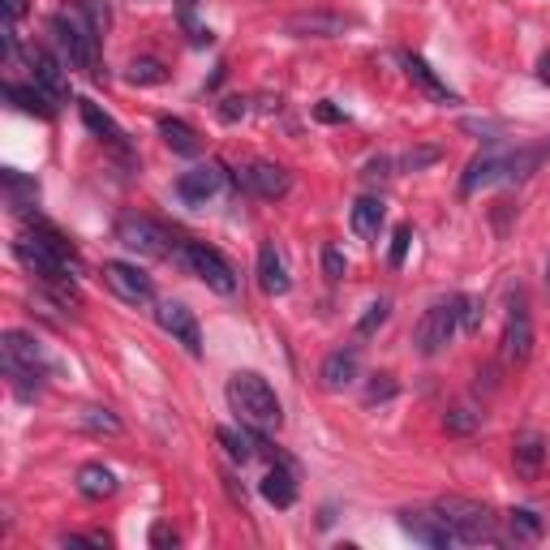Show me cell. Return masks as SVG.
<instances>
[{
  "mask_svg": "<svg viewBox=\"0 0 550 550\" xmlns=\"http://www.w3.org/2000/svg\"><path fill=\"white\" fill-rule=\"evenodd\" d=\"M408 245H413V228H408V224H400V228H396V237H391V250H387V267H391V271H400V267H405Z\"/></svg>",
  "mask_w": 550,
  "mask_h": 550,
  "instance_id": "8d00e7d4",
  "label": "cell"
},
{
  "mask_svg": "<svg viewBox=\"0 0 550 550\" xmlns=\"http://www.w3.org/2000/svg\"><path fill=\"white\" fill-rule=\"evenodd\" d=\"M0 4H4V18H9V22H18L26 9H30V0H0Z\"/></svg>",
  "mask_w": 550,
  "mask_h": 550,
  "instance_id": "bcb514c9",
  "label": "cell"
},
{
  "mask_svg": "<svg viewBox=\"0 0 550 550\" xmlns=\"http://www.w3.org/2000/svg\"><path fill=\"white\" fill-rule=\"evenodd\" d=\"M344 271H349L344 254H340L335 245H327V250H323V275H327L332 284H340V280H344Z\"/></svg>",
  "mask_w": 550,
  "mask_h": 550,
  "instance_id": "ab89813d",
  "label": "cell"
},
{
  "mask_svg": "<svg viewBox=\"0 0 550 550\" xmlns=\"http://www.w3.org/2000/svg\"><path fill=\"white\" fill-rule=\"evenodd\" d=\"M546 456H550V443L538 431L516 434V443H512V464H516V478L538 481V478H542V469H546Z\"/></svg>",
  "mask_w": 550,
  "mask_h": 550,
  "instance_id": "e0dca14e",
  "label": "cell"
},
{
  "mask_svg": "<svg viewBox=\"0 0 550 550\" xmlns=\"http://www.w3.org/2000/svg\"><path fill=\"white\" fill-rule=\"evenodd\" d=\"M284 30L297 39H340L344 30H353V18L332 13V9H306V13H292Z\"/></svg>",
  "mask_w": 550,
  "mask_h": 550,
  "instance_id": "8fae6325",
  "label": "cell"
},
{
  "mask_svg": "<svg viewBox=\"0 0 550 550\" xmlns=\"http://www.w3.org/2000/svg\"><path fill=\"white\" fill-rule=\"evenodd\" d=\"M172 259L185 267L190 275H198L211 292H219V297H233V292H237V271H233V263H228L219 250H211V245H202V241H185V245H176Z\"/></svg>",
  "mask_w": 550,
  "mask_h": 550,
  "instance_id": "5b68a950",
  "label": "cell"
},
{
  "mask_svg": "<svg viewBox=\"0 0 550 550\" xmlns=\"http://www.w3.org/2000/svg\"><path fill=\"white\" fill-rule=\"evenodd\" d=\"M314 117L323 120V125H344V112L335 108L332 99H323V103H314Z\"/></svg>",
  "mask_w": 550,
  "mask_h": 550,
  "instance_id": "f6af8a7d",
  "label": "cell"
},
{
  "mask_svg": "<svg viewBox=\"0 0 550 550\" xmlns=\"http://www.w3.org/2000/svg\"><path fill=\"white\" fill-rule=\"evenodd\" d=\"M219 190H224V168L219 164H198L190 172H181V181H176V198L190 202V207H202Z\"/></svg>",
  "mask_w": 550,
  "mask_h": 550,
  "instance_id": "5bb4252c",
  "label": "cell"
},
{
  "mask_svg": "<svg viewBox=\"0 0 550 550\" xmlns=\"http://www.w3.org/2000/svg\"><path fill=\"white\" fill-rule=\"evenodd\" d=\"M82 426L95 431V434H120V417L112 413V408L91 405V408H82Z\"/></svg>",
  "mask_w": 550,
  "mask_h": 550,
  "instance_id": "d6a6232c",
  "label": "cell"
},
{
  "mask_svg": "<svg viewBox=\"0 0 550 550\" xmlns=\"http://www.w3.org/2000/svg\"><path fill=\"white\" fill-rule=\"evenodd\" d=\"M228 405L233 413L241 417V426L245 431H280L284 426V408H280V396H275V387L267 383L259 370H237L233 379H228Z\"/></svg>",
  "mask_w": 550,
  "mask_h": 550,
  "instance_id": "6da1fadb",
  "label": "cell"
},
{
  "mask_svg": "<svg viewBox=\"0 0 550 550\" xmlns=\"http://www.w3.org/2000/svg\"><path fill=\"white\" fill-rule=\"evenodd\" d=\"M357 374H361V349H357V344L332 349V353L323 357V365H318V379H323V387H327V391H344V387L353 383Z\"/></svg>",
  "mask_w": 550,
  "mask_h": 550,
  "instance_id": "9a60e30c",
  "label": "cell"
},
{
  "mask_svg": "<svg viewBox=\"0 0 550 550\" xmlns=\"http://www.w3.org/2000/svg\"><path fill=\"white\" fill-rule=\"evenodd\" d=\"M499 357L503 365H525L533 357V318H529L525 301H516L512 314H507V327H503L499 340Z\"/></svg>",
  "mask_w": 550,
  "mask_h": 550,
  "instance_id": "9c48e42d",
  "label": "cell"
},
{
  "mask_svg": "<svg viewBox=\"0 0 550 550\" xmlns=\"http://www.w3.org/2000/svg\"><path fill=\"white\" fill-rule=\"evenodd\" d=\"M103 284L112 288L120 301H129V306H146V301H155V284H151V275L138 271L134 263H103Z\"/></svg>",
  "mask_w": 550,
  "mask_h": 550,
  "instance_id": "30bf717a",
  "label": "cell"
},
{
  "mask_svg": "<svg viewBox=\"0 0 550 550\" xmlns=\"http://www.w3.org/2000/svg\"><path fill=\"white\" fill-rule=\"evenodd\" d=\"M259 288H263L267 297H284L288 288H292L288 263H284V254H280L275 241H263V250H259Z\"/></svg>",
  "mask_w": 550,
  "mask_h": 550,
  "instance_id": "ac0fdd59",
  "label": "cell"
},
{
  "mask_svg": "<svg viewBox=\"0 0 550 550\" xmlns=\"http://www.w3.org/2000/svg\"><path fill=\"white\" fill-rule=\"evenodd\" d=\"M387 314H391V306H387L383 297H379V301H370V306H365V314L357 318V335H374L387 323Z\"/></svg>",
  "mask_w": 550,
  "mask_h": 550,
  "instance_id": "d590c367",
  "label": "cell"
},
{
  "mask_svg": "<svg viewBox=\"0 0 550 550\" xmlns=\"http://www.w3.org/2000/svg\"><path fill=\"white\" fill-rule=\"evenodd\" d=\"M0 361H4V374L13 379V387H22V396H30V391H26L30 379L52 374L48 349H44L35 335H26V332H4L0 335Z\"/></svg>",
  "mask_w": 550,
  "mask_h": 550,
  "instance_id": "277c9868",
  "label": "cell"
},
{
  "mask_svg": "<svg viewBox=\"0 0 550 550\" xmlns=\"http://www.w3.org/2000/svg\"><path fill=\"white\" fill-rule=\"evenodd\" d=\"M365 176H370V181H383V176H387V160H370V164H365Z\"/></svg>",
  "mask_w": 550,
  "mask_h": 550,
  "instance_id": "7dc6e473",
  "label": "cell"
},
{
  "mask_svg": "<svg viewBox=\"0 0 550 550\" xmlns=\"http://www.w3.org/2000/svg\"><path fill=\"white\" fill-rule=\"evenodd\" d=\"M546 155H550V143L512 151V155L503 160V181H525V176H533V172L542 168V160H546Z\"/></svg>",
  "mask_w": 550,
  "mask_h": 550,
  "instance_id": "484cf974",
  "label": "cell"
},
{
  "mask_svg": "<svg viewBox=\"0 0 550 550\" xmlns=\"http://www.w3.org/2000/svg\"><path fill=\"white\" fill-rule=\"evenodd\" d=\"M78 112H82V120H86V129L95 134V138H103L108 146H117V151H125V134H120V125L99 103H91V99H78Z\"/></svg>",
  "mask_w": 550,
  "mask_h": 550,
  "instance_id": "cb8c5ba5",
  "label": "cell"
},
{
  "mask_svg": "<svg viewBox=\"0 0 550 550\" xmlns=\"http://www.w3.org/2000/svg\"><path fill=\"white\" fill-rule=\"evenodd\" d=\"M78 9H82V13L99 26V30L108 26V4H103V0H78Z\"/></svg>",
  "mask_w": 550,
  "mask_h": 550,
  "instance_id": "7bdbcfd3",
  "label": "cell"
},
{
  "mask_svg": "<svg viewBox=\"0 0 550 550\" xmlns=\"http://www.w3.org/2000/svg\"><path fill=\"white\" fill-rule=\"evenodd\" d=\"M216 439H219V447L228 452V460H237V464H245V460H254V456H259V443H254V434H245V431L219 426Z\"/></svg>",
  "mask_w": 550,
  "mask_h": 550,
  "instance_id": "f1b7e54d",
  "label": "cell"
},
{
  "mask_svg": "<svg viewBox=\"0 0 550 550\" xmlns=\"http://www.w3.org/2000/svg\"><path fill=\"white\" fill-rule=\"evenodd\" d=\"M434 512L447 521V529L456 533V546H478V542H495L499 538V525L490 516V507H481L473 499H460V495H447V499L434 503Z\"/></svg>",
  "mask_w": 550,
  "mask_h": 550,
  "instance_id": "3957f363",
  "label": "cell"
},
{
  "mask_svg": "<svg viewBox=\"0 0 550 550\" xmlns=\"http://www.w3.org/2000/svg\"><path fill=\"white\" fill-rule=\"evenodd\" d=\"M507 538L512 542H538L542 538V516L529 507H512L507 512Z\"/></svg>",
  "mask_w": 550,
  "mask_h": 550,
  "instance_id": "f546056e",
  "label": "cell"
},
{
  "mask_svg": "<svg viewBox=\"0 0 550 550\" xmlns=\"http://www.w3.org/2000/svg\"><path fill=\"white\" fill-rule=\"evenodd\" d=\"M117 241L125 250H134V254H143V259H172L176 254V241L168 237L164 224H155V219L146 216H120L117 219Z\"/></svg>",
  "mask_w": 550,
  "mask_h": 550,
  "instance_id": "52a82bcc",
  "label": "cell"
},
{
  "mask_svg": "<svg viewBox=\"0 0 550 550\" xmlns=\"http://www.w3.org/2000/svg\"><path fill=\"white\" fill-rule=\"evenodd\" d=\"M538 78L550 86V52H542V56H538Z\"/></svg>",
  "mask_w": 550,
  "mask_h": 550,
  "instance_id": "c3c4849f",
  "label": "cell"
},
{
  "mask_svg": "<svg viewBox=\"0 0 550 550\" xmlns=\"http://www.w3.org/2000/svg\"><path fill=\"white\" fill-rule=\"evenodd\" d=\"M259 490H263V499L271 503V507H292L297 503V481H292V469L288 464H271L263 473V481H259Z\"/></svg>",
  "mask_w": 550,
  "mask_h": 550,
  "instance_id": "44dd1931",
  "label": "cell"
},
{
  "mask_svg": "<svg viewBox=\"0 0 550 550\" xmlns=\"http://www.w3.org/2000/svg\"><path fill=\"white\" fill-rule=\"evenodd\" d=\"M396 391H400V383H396L391 374H374V379H370V387H365V400H370V405H379V400H391Z\"/></svg>",
  "mask_w": 550,
  "mask_h": 550,
  "instance_id": "f35d334b",
  "label": "cell"
},
{
  "mask_svg": "<svg viewBox=\"0 0 550 550\" xmlns=\"http://www.w3.org/2000/svg\"><path fill=\"white\" fill-rule=\"evenodd\" d=\"M4 99L18 108V112H26V117H52L56 112V103H52L35 82L30 86H18V82H4Z\"/></svg>",
  "mask_w": 550,
  "mask_h": 550,
  "instance_id": "d4e9b609",
  "label": "cell"
},
{
  "mask_svg": "<svg viewBox=\"0 0 550 550\" xmlns=\"http://www.w3.org/2000/svg\"><path fill=\"white\" fill-rule=\"evenodd\" d=\"M0 181H4V193H9V207H18V211H22L26 202H35V198H39V185H35L30 176H22L18 168H4V172H0Z\"/></svg>",
  "mask_w": 550,
  "mask_h": 550,
  "instance_id": "4dcf8cb0",
  "label": "cell"
},
{
  "mask_svg": "<svg viewBox=\"0 0 550 550\" xmlns=\"http://www.w3.org/2000/svg\"><path fill=\"white\" fill-rule=\"evenodd\" d=\"M237 181L245 185L250 193H259L267 202H275V198H284L292 190V172L284 164H271V160H259V164H250L245 172H237Z\"/></svg>",
  "mask_w": 550,
  "mask_h": 550,
  "instance_id": "7c38bea8",
  "label": "cell"
},
{
  "mask_svg": "<svg viewBox=\"0 0 550 550\" xmlns=\"http://www.w3.org/2000/svg\"><path fill=\"white\" fill-rule=\"evenodd\" d=\"M503 151H481V155H473L469 160V168H464V176H460V193L469 198V193L486 190V185H495V181H503Z\"/></svg>",
  "mask_w": 550,
  "mask_h": 550,
  "instance_id": "d6986e66",
  "label": "cell"
},
{
  "mask_svg": "<svg viewBox=\"0 0 550 550\" xmlns=\"http://www.w3.org/2000/svg\"><path fill=\"white\" fill-rule=\"evenodd\" d=\"M456 310H460V332L464 335H478L481 332V301L478 297H469V292H460V297H456Z\"/></svg>",
  "mask_w": 550,
  "mask_h": 550,
  "instance_id": "836d02e7",
  "label": "cell"
},
{
  "mask_svg": "<svg viewBox=\"0 0 550 550\" xmlns=\"http://www.w3.org/2000/svg\"><path fill=\"white\" fill-rule=\"evenodd\" d=\"M456 327H460V310H456V297L426 306V314H422V318H417V327H413V344H417V353H422V357H439V353H443V349L452 344Z\"/></svg>",
  "mask_w": 550,
  "mask_h": 550,
  "instance_id": "8992f818",
  "label": "cell"
},
{
  "mask_svg": "<svg viewBox=\"0 0 550 550\" xmlns=\"http://www.w3.org/2000/svg\"><path fill=\"white\" fill-rule=\"evenodd\" d=\"M125 82H129V86H160V82H168L164 61H155V56H138V61H129Z\"/></svg>",
  "mask_w": 550,
  "mask_h": 550,
  "instance_id": "1f68e13d",
  "label": "cell"
},
{
  "mask_svg": "<svg viewBox=\"0 0 550 550\" xmlns=\"http://www.w3.org/2000/svg\"><path fill=\"white\" fill-rule=\"evenodd\" d=\"M546 284H550V263H546Z\"/></svg>",
  "mask_w": 550,
  "mask_h": 550,
  "instance_id": "681fc988",
  "label": "cell"
},
{
  "mask_svg": "<svg viewBox=\"0 0 550 550\" xmlns=\"http://www.w3.org/2000/svg\"><path fill=\"white\" fill-rule=\"evenodd\" d=\"M460 129H464V134H481L486 143H495V134H499L495 120H460Z\"/></svg>",
  "mask_w": 550,
  "mask_h": 550,
  "instance_id": "ee69618b",
  "label": "cell"
},
{
  "mask_svg": "<svg viewBox=\"0 0 550 550\" xmlns=\"http://www.w3.org/2000/svg\"><path fill=\"white\" fill-rule=\"evenodd\" d=\"M443 160V146H408L405 155H400V168L405 172H422V168H431Z\"/></svg>",
  "mask_w": 550,
  "mask_h": 550,
  "instance_id": "e575fe53",
  "label": "cell"
},
{
  "mask_svg": "<svg viewBox=\"0 0 550 550\" xmlns=\"http://www.w3.org/2000/svg\"><path fill=\"white\" fill-rule=\"evenodd\" d=\"M216 112H219V120H224V125H237V120L250 112V103H245L241 95H228V99H219Z\"/></svg>",
  "mask_w": 550,
  "mask_h": 550,
  "instance_id": "60d3db41",
  "label": "cell"
},
{
  "mask_svg": "<svg viewBox=\"0 0 550 550\" xmlns=\"http://www.w3.org/2000/svg\"><path fill=\"white\" fill-rule=\"evenodd\" d=\"M30 78H35V86L52 99V103H65L70 99V82H65V65L52 56L48 48H35L30 52Z\"/></svg>",
  "mask_w": 550,
  "mask_h": 550,
  "instance_id": "2e32d148",
  "label": "cell"
},
{
  "mask_svg": "<svg viewBox=\"0 0 550 550\" xmlns=\"http://www.w3.org/2000/svg\"><path fill=\"white\" fill-rule=\"evenodd\" d=\"M400 65H405V73H408V78H413V82H417V86H422V91H426L431 99H439V103H460V95H456L452 86H447V82H443V78H439V73H434L431 65L422 61V56H413V52H400Z\"/></svg>",
  "mask_w": 550,
  "mask_h": 550,
  "instance_id": "ffe728a7",
  "label": "cell"
},
{
  "mask_svg": "<svg viewBox=\"0 0 550 550\" xmlns=\"http://www.w3.org/2000/svg\"><path fill=\"white\" fill-rule=\"evenodd\" d=\"M78 495L82 499H112L117 495V473L108 464H82L78 469Z\"/></svg>",
  "mask_w": 550,
  "mask_h": 550,
  "instance_id": "7402d4cb",
  "label": "cell"
},
{
  "mask_svg": "<svg viewBox=\"0 0 550 550\" xmlns=\"http://www.w3.org/2000/svg\"><path fill=\"white\" fill-rule=\"evenodd\" d=\"M160 134H164V143L176 151V155H198L202 143H198V129H193L190 120L181 117H160Z\"/></svg>",
  "mask_w": 550,
  "mask_h": 550,
  "instance_id": "4316f807",
  "label": "cell"
},
{
  "mask_svg": "<svg viewBox=\"0 0 550 550\" xmlns=\"http://www.w3.org/2000/svg\"><path fill=\"white\" fill-rule=\"evenodd\" d=\"M155 318H160V327H164L190 357H202V327H198V318H193V310L185 301H160Z\"/></svg>",
  "mask_w": 550,
  "mask_h": 550,
  "instance_id": "ba28073f",
  "label": "cell"
},
{
  "mask_svg": "<svg viewBox=\"0 0 550 550\" xmlns=\"http://www.w3.org/2000/svg\"><path fill=\"white\" fill-rule=\"evenodd\" d=\"M400 529L413 542H422V546H434V550L456 546V533L447 529V521L439 512H400Z\"/></svg>",
  "mask_w": 550,
  "mask_h": 550,
  "instance_id": "4fadbf2b",
  "label": "cell"
},
{
  "mask_svg": "<svg viewBox=\"0 0 550 550\" xmlns=\"http://www.w3.org/2000/svg\"><path fill=\"white\" fill-rule=\"evenodd\" d=\"M52 30H56V44L65 52V61L86 70L91 78H99V65H103V52H99V26L73 4V9H61L52 18Z\"/></svg>",
  "mask_w": 550,
  "mask_h": 550,
  "instance_id": "7a4b0ae2",
  "label": "cell"
},
{
  "mask_svg": "<svg viewBox=\"0 0 550 550\" xmlns=\"http://www.w3.org/2000/svg\"><path fill=\"white\" fill-rule=\"evenodd\" d=\"M146 542H151L155 550H172V546H181V533L168 525V521H155V525H151V533H146Z\"/></svg>",
  "mask_w": 550,
  "mask_h": 550,
  "instance_id": "74e56055",
  "label": "cell"
},
{
  "mask_svg": "<svg viewBox=\"0 0 550 550\" xmlns=\"http://www.w3.org/2000/svg\"><path fill=\"white\" fill-rule=\"evenodd\" d=\"M481 413L478 405H452L447 413H443V431L456 434V439H469L473 431H481Z\"/></svg>",
  "mask_w": 550,
  "mask_h": 550,
  "instance_id": "83f0119b",
  "label": "cell"
},
{
  "mask_svg": "<svg viewBox=\"0 0 550 550\" xmlns=\"http://www.w3.org/2000/svg\"><path fill=\"white\" fill-rule=\"evenodd\" d=\"M383 216H387V207L379 202V198H357L353 202V211H349V224H353V233H357L361 241H374L379 237V228H383Z\"/></svg>",
  "mask_w": 550,
  "mask_h": 550,
  "instance_id": "603a6c76",
  "label": "cell"
},
{
  "mask_svg": "<svg viewBox=\"0 0 550 550\" xmlns=\"http://www.w3.org/2000/svg\"><path fill=\"white\" fill-rule=\"evenodd\" d=\"M65 546H112V533L103 529H91V533H78V538H61Z\"/></svg>",
  "mask_w": 550,
  "mask_h": 550,
  "instance_id": "b9f144b4",
  "label": "cell"
}]
</instances>
